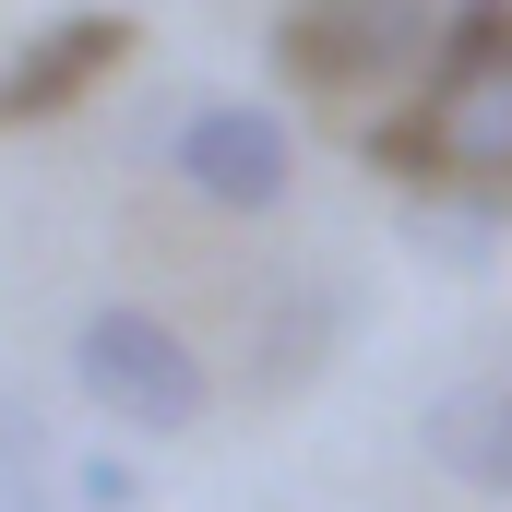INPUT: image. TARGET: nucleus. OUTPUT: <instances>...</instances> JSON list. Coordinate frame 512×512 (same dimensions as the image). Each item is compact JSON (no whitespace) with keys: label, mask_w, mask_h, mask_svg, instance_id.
Masks as SVG:
<instances>
[{"label":"nucleus","mask_w":512,"mask_h":512,"mask_svg":"<svg viewBox=\"0 0 512 512\" xmlns=\"http://www.w3.org/2000/svg\"><path fill=\"white\" fill-rule=\"evenodd\" d=\"M370 155L441 203L512 215V0H453V36L429 48L417 96L370 131Z\"/></svg>","instance_id":"f257e3e1"},{"label":"nucleus","mask_w":512,"mask_h":512,"mask_svg":"<svg viewBox=\"0 0 512 512\" xmlns=\"http://www.w3.org/2000/svg\"><path fill=\"white\" fill-rule=\"evenodd\" d=\"M453 36V0H286L274 24V72L298 96H358L429 72V48Z\"/></svg>","instance_id":"f03ea898"},{"label":"nucleus","mask_w":512,"mask_h":512,"mask_svg":"<svg viewBox=\"0 0 512 512\" xmlns=\"http://www.w3.org/2000/svg\"><path fill=\"white\" fill-rule=\"evenodd\" d=\"M72 382H84V405H96L108 429H143V441H167V429H191V417L215 405L191 334L155 322V310H96V322L72 334Z\"/></svg>","instance_id":"7ed1b4c3"},{"label":"nucleus","mask_w":512,"mask_h":512,"mask_svg":"<svg viewBox=\"0 0 512 512\" xmlns=\"http://www.w3.org/2000/svg\"><path fill=\"white\" fill-rule=\"evenodd\" d=\"M167 155H179V179H191L203 203H227V215H274L286 179H298V143H286V120H274L262 96H203Z\"/></svg>","instance_id":"20e7f679"},{"label":"nucleus","mask_w":512,"mask_h":512,"mask_svg":"<svg viewBox=\"0 0 512 512\" xmlns=\"http://www.w3.org/2000/svg\"><path fill=\"white\" fill-rule=\"evenodd\" d=\"M131 48H143L131 12H48V24L0 60V131H36V120H60V108H84Z\"/></svg>","instance_id":"39448f33"},{"label":"nucleus","mask_w":512,"mask_h":512,"mask_svg":"<svg viewBox=\"0 0 512 512\" xmlns=\"http://www.w3.org/2000/svg\"><path fill=\"white\" fill-rule=\"evenodd\" d=\"M417 441H429V465H441L453 489L512 501V382H453V393H429Z\"/></svg>","instance_id":"423d86ee"},{"label":"nucleus","mask_w":512,"mask_h":512,"mask_svg":"<svg viewBox=\"0 0 512 512\" xmlns=\"http://www.w3.org/2000/svg\"><path fill=\"white\" fill-rule=\"evenodd\" d=\"M334 334H346V286H322V274H286V298H274V334H262V393H298L322 358H334Z\"/></svg>","instance_id":"0eeeda50"},{"label":"nucleus","mask_w":512,"mask_h":512,"mask_svg":"<svg viewBox=\"0 0 512 512\" xmlns=\"http://www.w3.org/2000/svg\"><path fill=\"white\" fill-rule=\"evenodd\" d=\"M72 501H84V512H131V501H143V477H131L120 453H84V465H72Z\"/></svg>","instance_id":"6e6552de"},{"label":"nucleus","mask_w":512,"mask_h":512,"mask_svg":"<svg viewBox=\"0 0 512 512\" xmlns=\"http://www.w3.org/2000/svg\"><path fill=\"white\" fill-rule=\"evenodd\" d=\"M0 465H36V477H48V417H36L12 382H0Z\"/></svg>","instance_id":"1a4fd4ad"},{"label":"nucleus","mask_w":512,"mask_h":512,"mask_svg":"<svg viewBox=\"0 0 512 512\" xmlns=\"http://www.w3.org/2000/svg\"><path fill=\"white\" fill-rule=\"evenodd\" d=\"M0 512H60V489H48L36 465H0Z\"/></svg>","instance_id":"9d476101"}]
</instances>
